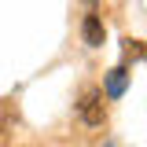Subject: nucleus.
I'll use <instances>...</instances> for the list:
<instances>
[{
  "label": "nucleus",
  "instance_id": "obj_4",
  "mask_svg": "<svg viewBox=\"0 0 147 147\" xmlns=\"http://www.w3.org/2000/svg\"><path fill=\"white\" fill-rule=\"evenodd\" d=\"M103 147H121V144H103Z\"/></svg>",
  "mask_w": 147,
  "mask_h": 147
},
{
  "label": "nucleus",
  "instance_id": "obj_3",
  "mask_svg": "<svg viewBox=\"0 0 147 147\" xmlns=\"http://www.w3.org/2000/svg\"><path fill=\"white\" fill-rule=\"evenodd\" d=\"M121 92H125V70L118 66V70L107 74V96H110V99H118Z\"/></svg>",
  "mask_w": 147,
  "mask_h": 147
},
{
  "label": "nucleus",
  "instance_id": "obj_2",
  "mask_svg": "<svg viewBox=\"0 0 147 147\" xmlns=\"http://www.w3.org/2000/svg\"><path fill=\"white\" fill-rule=\"evenodd\" d=\"M81 33H85V44H92V48H99V44H103V26H99V18H96V15L85 18Z\"/></svg>",
  "mask_w": 147,
  "mask_h": 147
},
{
  "label": "nucleus",
  "instance_id": "obj_1",
  "mask_svg": "<svg viewBox=\"0 0 147 147\" xmlns=\"http://www.w3.org/2000/svg\"><path fill=\"white\" fill-rule=\"evenodd\" d=\"M99 99H103L99 92H85V99H81V121L85 125H103V103Z\"/></svg>",
  "mask_w": 147,
  "mask_h": 147
}]
</instances>
